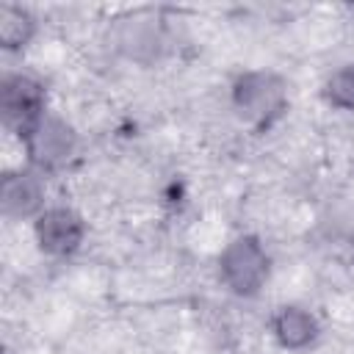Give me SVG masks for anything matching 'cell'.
<instances>
[{
    "mask_svg": "<svg viewBox=\"0 0 354 354\" xmlns=\"http://www.w3.org/2000/svg\"><path fill=\"white\" fill-rule=\"evenodd\" d=\"M271 271L266 246L254 235H238L218 254V279L235 296H257Z\"/></svg>",
    "mask_w": 354,
    "mask_h": 354,
    "instance_id": "cell-1",
    "label": "cell"
},
{
    "mask_svg": "<svg viewBox=\"0 0 354 354\" xmlns=\"http://www.w3.org/2000/svg\"><path fill=\"white\" fill-rule=\"evenodd\" d=\"M285 102H288L285 80L274 72L266 69L243 72L232 83V108L249 124L268 127L285 111Z\"/></svg>",
    "mask_w": 354,
    "mask_h": 354,
    "instance_id": "cell-2",
    "label": "cell"
},
{
    "mask_svg": "<svg viewBox=\"0 0 354 354\" xmlns=\"http://www.w3.org/2000/svg\"><path fill=\"white\" fill-rule=\"evenodd\" d=\"M22 144H25V152H28V160L33 163V169L53 171L72 160V155L77 149V133L64 119L44 113L22 136Z\"/></svg>",
    "mask_w": 354,
    "mask_h": 354,
    "instance_id": "cell-3",
    "label": "cell"
},
{
    "mask_svg": "<svg viewBox=\"0 0 354 354\" xmlns=\"http://www.w3.org/2000/svg\"><path fill=\"white\" fill-rule=\"evenodd\" d=\"M0 111H3V122L11 130H17V136L22 138L47 113L44 111V86L22 72L6 75L3 86H0Z\"/></svg>",
    "mask_w": 354,
    "mask_h": 354,
    "instance_id": "cell-4",
    "label": "cell"
},
{
    "mask_svg": "<svg viewBox=\"0 0 354 354\" xmlns=\"http://www.w3.org/2000/svg\"><path fill=\"white\" fill-rule=\"evenodd\" d=\"M33 235L44 254L66 257V254L77 252V246L83 243L86 224L72 207H47L36 216Z\"/></svg>",
    "mask_w": 354,
    "mask_h": 354,
    "instance_id": "cell-5",
    "label": "cell"
},
{
    "mask_svg": "<svg viewBox=\"0 0 354 354\" xmlns=\"http://www.w3.org/2000/svg\"><path fill=\"white\" fill-rule=\"evenodd\" d=\"M3 210L14 218L39 216L44 210V183L39 171H11L3 177Z\"/></svg>",
    "mask_w": 354,
    "mask_h": 354,
    "instance_id": "cell-6",
    "label": "cell"
},
{
    "mask_svg": "<svg viewBox=\"0 0 354 354\" xmlns=\"http://www.w3.org/2000/svg\"><path fill=\"white\" fill-rule=\"evenodd\" d=\"M271 332H274L279 346L299 351V348H307L310 343H315L321 326H318V321H315V315L310 310H304L299 304H285V307H279L274 313Z\"/></svg>",
    "mask_w": 354,
    "mask_h": 354,
    "instance_id": "cell-7",
    "label": "cell"
},
{
    "mask_svg": "<svg viewBox=\"0 0 354 354\" xmlns=\"http://www.w3.org/2000/svg\"><path fill=\"white\" fill-rule=\"evenodd\" d=\"M36 33V19L19 8V6H3L0 8V41L6 50L25 47Z\"/></svg>",
    "mask_w": 354,
    "mask_h": 354,
    "instance_id": "cell-8",
    "label": "cell"
},
{
    "mask_svg": "<svg viewBox=\"0 0 354 354\" xmlns=\"http://www.w3.org/2000/svg\"><path fill=\"white\" fill-rule=\"evenodd\" d=\"M324 97L340 111H354V64H346L326 77Z\"/></svg>",
    "mask_w": 354,
    "mask_h": 354,
    "instance_id": "cell-9",
    "label": "cell"
}]
</instances>
